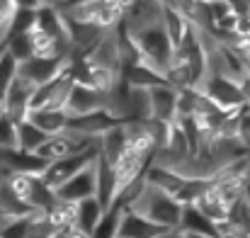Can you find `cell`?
<instances>
[{
  "mask_svg": "<svg viewBox=\"0 0 250 238\" xmlns=\"http://www.w3.org/2000/svg\"><path fill=\"white\" fill-rule=\"evenodd\" d=\"M54 238H90V236L85 234L78 224H68V226H61V229H56Z\"/></svg>",
  "mask_w": 250,
  "mask_h": 238,
  "instance_id": "obj_37",
  "label": "cell"
},
{
  "mask_svg": "<svg viewBox=\"0 0 250 238\" xmlns=\"http://www.w3.org/2000/svg\"><path fill=\"white\" fill-rule=\"evenodd\" d=\"M170 229H163L158 224H153L151 219L131 212V209H124L122 214V224H119V238H161L166 236Z\"/></svg>",
  "mask_w": 250,
  "mask_h": 238,
  "instance_id": "obj_13",
  "label": "cell"
},
{
  "mask_svg": "<svg viewBox=\"0 0 250 238\" xmlns=\"http://www.w3.org/2000/svg\"><path fill=\"white\" fill-rule=\"evenodd\" d=\"M17 10H39L44 2L42 0H15Z\"/></svg>",
  "mask_w": 250,
  "mask_h": 238,
  "instance_id": "obj_39",
  "label": "cell"
},
{
  "mask_svg": "<svg viewBox=\"0 0 250 238\" xmlns=\"http://www.w3.org/2000/svg\"><path fill=\"white\" fill-rule=\"evenodd\" d=\"M7 54H10L17 64L32 59V56H34V49H32V39H29V34H12L10 42H7Z\"/></svg>",
  "mask_w": 250,
  "mask_h": 238,
  "instance_id": "obj_29",
  "label": "cell"
},
{
  "mask_svg": "<svg viewBox=\"0 0 250 238\" xmlns=\"http://www.w3.org/2000/svg\"><path fill=\"white\" fill-rule=\"evenodd\" d=\"M199 90L204 95H209L221 109L226 112H236V109H243L248 107V100L243 95V87L241 83L229 76H207L204 83L199 85Z\"/></svg>",
  "mask_w": 250,
  "mask_h": 238,
  "instance_id": "obj_4",
  "label": "cell"
},
{
  "mask_svg": "<svg viewBox=\"0 0 250 238\" xmlns=\"http://www.w3.org/2000/svg\"><path fill=\"white\" fill-rule=\"evenodd\" d=\"M63 5H66V2H63Z\"/></svg>",
  "mask_w": 250,
  "mask_h": 238,
  "instance_id": "obj_44",
  "label": "cell"
},
{
  "mask_svg": "<svg viewBox=\"0 0 250 238\" xmlns=\"http://www.w3.org/2000/svg\"><path fill=\"white\" fill-rule=\"evenodd\" d=\"M122 214H124V207L114 204L104 216L102 221L97 224V229L90 234V238H119V224H122Z\"/></svg>",
  "mask_w": 250,
  "mask_h": 238,
  "instance_id": "obj_27",
  "label": "cell"
},
{
  "mask_svg": "<svg viewBox=\"0 0 250 238\" xmlns=\"http://www.w3.org/2000/svg\"><path fill=\"white\" fill-rule=\"evenodd\" d=\"M163 24H166L167 34H170V39H172V44H175V49L182 44V39H185V37L189 34V29H192V22H189L180 10H175V7H166Z\"/></svg>",
  "mask_w": 250,
  "mask_h": 238,
  "instance_id": "obj_25",
  "label": "cell"
},
{
  "mask_svg": "<svg viewBox=\"0 0 250 238\" xmlns=\"http://www.w3.org/2000/svg\"><path fill=\"white\" fill-rule=\"evenodd\" d=\"M20 146V134H17V122L10 119L7 114L0 117V149H17Z\"/></svg>",
  "mask_w": 250,
  "mask_h": 238,
  "instance_id": "obj_31",
  "label": "cell"
},
{
  "mask_svg": "<svg viewBox=\"0 0 250 238\" xmlns=\"http://www.w3.org/2000/svg\"><path fill=\"white\" fill-rule=\"evenodd\" d=\"M100 156V149H90V151H81V153H71L66 158H59L54 163H49V168L44 170V182L54 190H59L63 182H68L76 173H81L83 168H87L90 163H95Z\"/></svg>",
  "mask_w": 250,
  "mask_h": 238,
  "instance_id": "obj_5",
  "label": "cell"
},
{
  "mask_svg": "<svg viewBox=\"0 0 250 238\" xmlns=\"http://www.w3.org/2000/svg\"><path fill=\"white\" fill-rule=\"evenodd\" d=\"M29 119H32L39 129H44L49 136H54V134L66 131L71 114H68L66 109H51V107H44V109H32V112H29Z\"/></svg>",
  "mask_w": 250,
  "mask_h": 238,
  "instance_id": "obj_18",
  "label": "cell"
},
{
  "mask_svg": "<svg viewBox=\"0 0 250 238\" xmlns=\"http://www.w3.org/2000/svg\"><path fill=\"white\" fill-rule=\"evenodd\" d=\"M199 212H204L211 221H216V224H221V221H226L229 219V209H231V204L219 195V190L214 187V180H211V185H209V190L197 199V204H194Z\"/></svg>",
  "mask_w": 250,
  "mask_h": 238,
  "instance_id": "obj_19",
  "label": "cell"
},
{
  "mask_svg": "<svg viewBox=\"0 0 250 238\" xmlns=\"http://www.w3.org/2000/svg\"><path fill=\"white\" fill-rule=\"evenodd\" d=\"M131 37H134V42H136V46L141 51V61L153 66V68H158L166 76V68L175 59V44H172V39L167 34L166 24L161 22V24L146 27V29L131 34Z\"/></svg>",
  "mask_w": 250,
  "mask_h": 238,
  "instance_id": "obj_2",
  "label": "cell"
},
{
  "mask_svg": "<svg viewBox=\"0 0 250 238\" xmlns=\"http://www.w3.org/2000/svg\"><path fill=\"white\" fill-rule=\"evenodd\" d=\"M182 238H214V236H202V234H182Z\"/></svg>",
  "mask_w": 250,
  "mask_h": 238,
  "instance_id": "obj_41",
  "label": "cell"
},
{
  "mask_svg": "<svg viewBox=\"0 0 250 238\" xmlns=\"http://www.w3.org/2000/svg\"><path fill=\"white\" fill-rule=\"evenodd\" d=\"M34 90L37 85H32L29 80L17 78L12 80V85L7 87V92L2 95L0 100V107H2V114H7L10 119H15L17 124L24 122L32 112V97H34Z\"/></svg>",
  "mask_w": 250,
  "mask_h": 238,
  "instance_id": "obj_6",
  "label": "cell"
},
{
  "mask_svg": "<svg viewBox=\"0 0 250 238\" xmlns=\"http://www.w3.org/2000/svg\"><path fill=\"white\" fill-rule=\"evenodd\" d=\"M122 76H124V80H126L131 87L153 90V87H158V85H167L166 76H163L158 68H153V66L144 64V61H139V64H134V66H126V68L122 71Z\"/></svg>",
  "mask_w": 250,
  "mask_h": 238,
  "instance_id": "obj_17",
  "label": "cell"
},
{
  "mask_svg": "<svg viewBox=\"0 0 250 238\" xmlns=\"http://www.w3.org/2000/svg\"><path fill=\"white\" fill-rule=\"evenodd\" d=\"M76 214H78V204H76V202H63V199H59V202L46 212L49 221H51L56 229L68 226V224H76Z\"/></svg>",
  "mask_w": 250,
  "mask_h": 238,
  "instance_id": "obj_28",
  "label": "cell"
},
{
  "mask_svg": "<svg viewBox=\"0 0 250 238\" xmlns=\"http://www.w3.org/2000/svg\"><path fill=\"white\" fill-rule=\"evenodd\" d=\"M166 80L167 85H172L175 90H185V87H194V76L192 68L185 59H172V64L166 68Z\"/></svg>",
  "mask_w": 250,
  "mask_h": 238,
  "instance_id": "obj_26",
  "label": "cell"
},
{
  "mask_svg": "<svg viewBox=\"0 0 250 238\" xmlns=\"http://www.w3.org/2000/svg\"><path fill=\"white\" fill-rule=\"evenodd\" d=\"M56 195H59V199L76 202V204L83 199H90V197H97V168H95V163H90L81 173H76L68 182H63L56 190Z\"/></svg>",
  "mask_w": 250,
  "mask_h": 238,
  "instance_id": "obj_9",
  "label": "cell"
},
{
  "mask_svg": "<svg viewBox=\"0 0 250 238\" xmlns=\"http://www.w3.org/2000/svg\"><path fill=\"white\" fill-rule=\"evenodd\" d=\"M7 182H10V187L17 192V197H20L27 207H32L34 212H49V209L59 202L56 190L49 187L42 175L12 173V175H7Z\"/></svg>",
  "mask_w": 250,
  "mask_h": 238,
  "instance_id": "obj_3",
  "label": "cell"
},
{
  "mask_svg": "<svg viewBox=\"0 0 250 238\" xmlns=\"http://www.w3.org/2000/svg\"><path fill=\"white\" fill-rule=\"evenodd\" d=\"M161 238H182V231H180V229H175V231H167L166 236H161Z\"/></svg>",
  "mask_w": 250,
  "mask_h": 238,
  "instance_id": "obj_40",
  "label": "cell"
},
{
  "mask_svg": "<svg viewBox=\"0 0 250 238\" xmlns=\"http://www.w3.org/2000/svg\"><path fill=\"white\" fill-rule=\"evenodd\" d=\"M34 216V214H32ZM32 216H22V219H10L7 224L0 226L2 238H29V229H32Z\"/></svg>",
  "mask_w": 250,
  "mask_h": 238,
  "instance_id": "obj_33",
  "label": "cell"
},
{
  "mask_svg": "<svg viewBox=\"0 0 250 238\" xmlns=\"http://www.w3.org/2000/svg\"><path fill=\"white\" fill-rule=\"evenodd\" d=\"M71 66V56L68 59H44V56H32L27 61L20 64V71L17 76L24 80H29L32 85H44V83H51L54 78H59L63 71H68Z\"/></svg>",
  "mask_w": 250,
  "mask_h": 238,
  "instance_id": "obj_7",
  "label": "cell"
},
{
  "mask_svg": "<svg viewBox=\"0 0 250 238\" xmlns=\"http://www.w3.org/2000/svg\"><path fill=\"white\" fill-rule=\"evenodd\" d=\"M126 149H129V139H126V131H124V122L100 136V156H104L112 165L124 156Z\"/></svg>",
  "mask_w": 250,
  "mask_h": 238,
  "instance_id": "obj_20",
  "label": "cell"
},
{
  "mask_svg": "<svg viewBox=\"0 0 250 238\" xmlns=\"http://www.w3.org/2000/svg\"><path fill=\"white\" fill-rule=\"evenodd\" d=\"M95 168H97V199L104 207V212H109L117 204V195H119V190H117V173H114V165L104 156H97Z\"/></svg>",
  "mask_w": 250,
  "mask_h": 238,
  "instance_id": "obj_14",
  "label": "cell"
},
{
  "mask_svg": "<svg viewBox=\"0 0 250 238\" xmlns=\"http://www.w3.org/2000/svg\"><path fill=\"white\" fill-rule=\"evenodd\" d=\"M238 141L241 146L250 153V107L241 109V119H238Z\"/></svg>",
  "mask_w": 250,
  "mask_h": 238,
  "instance_id": "obj_35",
  "label": "cell"
},
{
  "mask_svg": "<svg viewBox=\"0 0 250 238\" xmlns=\"http://www.w3.org/2000/svg\"><path fill=\"white\" fill-rule=\"evenodd\" d=\"M37 27V10H17L12 17V34H29Z\"/></svg>",
  "mask_w": 250,
  "mask_h": 238,
  "instance_id": "obj_34",
  "label": "cell"
},
{
  "mask_svg": "<svg viewBox=\"0 0 250 238\" xmlns=\"http://www.w3.org/2000/svg\"><path fill=\"white\" fill-rule=\"evenodd\" d=\"M17 71H20V64L10 54L0 56V100L7 92V87L12 85V80L17 78Z\"/></svg>",
  "mask_w": 250,
  "mask_h": 238,
  "instance_id": "obj_32",
  "label": "cell"
},
{
  "mask_svg": "<svg viewBox=\"0 0 250 238\" xmlns=\"http://www.w3.org/2000/svg\"><path fill=\"white\" fill-rule=\"evenodd\" d=\"M97 109H107V92H102L92 85L76 83L71 95H68L66 112L71 117H81V114H90V112H97Z\"/></svg>",
  "mask_w": 250,
  "mask_h": 238,
  "instance_id": "obj_10",
  "label": "cell"
},
{
  "mask_svg": "<svg viewBox=\"0 0 250 238\" xmlns=\"http://www.w3.org/2000/svg\"><path fill=\"white\" fill-rule=\"evenodd\" d=\"M107 212H104V207L100 204V199L97 197H90V199H83V202H78V214H76V224L83 229L85 234L90 236L95 229H97V224L102 221V216H104Z\"/></svg>",
  "mask_w": 250,
  "mask_h": 238,
  "instance_id": "obj_24",
  "label": "cell"
},
{
  "mask_svg": "<svg viewBox=\"0 0 250 238\" xmlns=\"http://www.w3.org/2000/svg\"><path fill=\"white\" fill-rule=\"evenodd\" d=\"M85 59H87L92 66H102V68H112V71H124L117 27H114V29H107V32L102 34V39L87 51Z\"/></svg>",
  "mask_w": 250,
  "mask_h": 238,
  "instance_id": "obj_11",
  "label": "cell"
},
{
  "mask_svg": "<svg viewBox=\"0 0 250 238\" xmlns=\"http://www.w3.org/2000/svg\"><path fill=\"white\" fill-rule=\"evenodd\" d=\"M129 119H153L151 109V90L146 87H131L129 85V100H126V122Z\"/></svg>",
  "mask_w": 250,
  "mask_h": 238,
  "instance_id": "obj_22",
  "label": "cell"
},
{
  "mask_svg": "<svg viewBox=\"0 0 250 238\" xmlns=\"http://www.w3.org/2000/svg\"><path fill=\"white\" fill-rule=\"evenodd\" d=\"M207 5H209V12H211L214 24H216L219 20H224L226 15H233V10H231V2H229V0H207Z\"/></svg>",
  "mask_w": 250,
  "mask_h": 238,
  "instance_id": "obj_36",
  "label": "cell"
},
{
  "mask_svg": "<svg viewBox=\"0 0 250 238\" xmlns=\"http://www.w3.org/2000/svg\"><path fill=\"white\" fill-rule=\"evenodd\" d=\"M76 2H92V0H66V5H76Z\"/></svg>",
  "mask_w": 250,
  "mask_h": 238,
  "instance_id": "obj_42",
  "label": "cell"
},
{
  "mask_svg": "<svg viewBox=\"0 0 250 238\" xmlns=\"http://www.w3.org/2000/svg\"><path fill=\"white\" fill-rule=\"evenodd\" d=\"M0 238H2V234H0Z\"/></svg>",
  "mask_w": 250,
  "mask_h": 238,
  "instance_id": "obj_43",
  "label": "cell"
},
{
  "mask_svg": "<svg viewBox=\"0 0 250 238\" xmlns=\"http://www.w3.org/2000/svg\"><path fill=\"white\" fill-rule=\"evenodd\" d=\"M209 185H211V180H185V185H182L177 199H180L185 207H187V204H197V199L209 190Z\"/></svg>",
  "mask_w": 250,
  "mask_h": 238,
  "instance_id": "obj_30",
  "label": "cell"
},
{
  "mask_svg": "<svg viewBox=\"0 0 250 238\" xmlns=\"http://www.w3.org/2000/svg\"><path fill=\"white\" fill-rule=\"evenodd\" d=\"M17 134H20V146H17V149H20V151H27V153H37V151L49 141V134H46L44 129H39L29 117L17 124Z\"/></svg>",
  "mask_w": 250,
  "mask_h": 238,
  "instance_id": "obj_23",
  "label": "cell"
},
{
  "mask_svg": "<svg viewBox=\"0 0 250 238\" xmlns=\"http://www.w3.org/2000/svg\"><path fill=\"white\" fill-rule=\"evenodd\" d=\"M163 15H166V5L161 0H134L126 7V12H124L122 24L126 27L129 34H136V32H141L146 27L161 24Z\"/></svg>",
  "mask_w": 250,
  "mask_h": 238,
  "instance_id": "obj_8",
  "label": "cell"
},
{
  "mask_svg": "<svg viewBox=\"0 0 250 238\" xmlns=\"http://www.w3.org/2000/svg\"><path fill=\"white\" fill-rule=\"evenodd\" d=\"M229 2H231L233 15H238V17H246V15H250V0H229Z\"/></svg>",
  "mask_w": 250,
  "mask_h": 238,
  "instance_id": "obj_38",
  "label": "cell"
},
{
  "mask_svg": "<svg viewBox=\"0 0 250 238\" xmlns=\"http://www.w3.org/2000/svg\"><path fill=\"white\" fill-rule=\"evenodd\" d=\"M248 107H250V105H248Z\"/></svg>",
  "mask_w": 250,
  "mask_h": 238,
  "instance_id": "obj_45",
  "label": "cell"
},
{
  "mask_svg": "<svg viewBox=\"0 0 250 238\" xmlns=\"http://www.w3.org/2000/svg\"><path fill=\"white\" fill-rule=\"evenodd\" d=\"M126 209H131V212H136V214L151 219L153 224H158V226H163V229L175 231V229H180L185 204H182L175 195H170V192L156 187V185H151V182L146 180V187L141 190V195H139Z\"/></svg>",
  "mask_w": 250,
  "mask_h": 238,
  "instance_id": "obj_1",
  "label": "cell"
},
{
  "mask_svg": "<svg viewBox=\"0 0 250 238\" xmlns=\"http://www.w3.org/2000/svg\"><path fill=\"white\" fill-rule=\"evenodd\" d=\"M146 180H148L151 185H156V187L170 192V195H175V197L180 195V190H182V185H185V177H182L180 173H175V170H170V168H163V165H156V163L148 165Z\"/></svg>",
  "mask_w": 250,
  "mask_h": 238,
  "instance_id": "obj_21",
  "label": "cell"
},
{
  "mask_svg": "<svg viewBox=\"0 0 250 238\" xmlns=\"http://www.w3.org/2000/svg\"><path fill=\"white\" fill-rule=\"evenodd\" d=\"M117 124H122L109 109H97V112H90V114H81V117H71L68 119V127L71 131H78L83 136H92V139H100L102 134H107L109 129H114Z\"/></svg>",
  "mask_w": 250,
  "mask_h": 238,
  "instance_id": "obj_12",
  "label": "cell"
},
{
  "mask_svg": "<svg viewBox=\"0 0 250 238\" xmlns=\"http://www.w3.org/2000/svg\"><path fill=\"white\" fill-rule=\"evenodd\" d=\"M182 234H202V236L219 238V224L211 221L204 212H199L194 204H187L182 209V221H180Z\"/></svg>",
  "mask_w": 250,
  "mask_h": 238,
  "instance_id": "obj_16",
  "label": "cell"
},
{
  "mask_svg": "<svg viewBox=\"0 0 250 238\" xmlns=\"http://www.w3.org/2000/svg\"><path fill=\"white\" fill-rule=\"evenodd\" d=\"M151 109L153 119L175 122L177 119V90L172 85H158L151 90Z\"/></svg>",
  "mask_w": 250,
  "mask_h": 238,
  "instance_id": "obj_15",
  "label": "cell"
}]
</instances>
